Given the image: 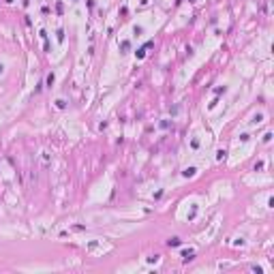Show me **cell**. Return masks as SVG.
Masks as SVG:
<instances>
[{"label":"cell","instance_id":"obj_1","mask_svg":"<svg viewBox=\"0 0 274 274\" xmlns=\"http://www.w3.org/2000/svg\"><path fill=\"white\" fill-rule=\"evenodd\" d=\"M195 171H197V169H195V167H188L187 171H184V176H187V178H188V176H195Z\"/></svg>","mask_w":274,"mask_h":274},{"label":"cell","instance_id":"obj_2","mask_svg":"<svg viewBox=\"0 0 274 274\" xmlns=\"http://www.w3.org/2000/svg\"><path fill=\"white\" fill-rule=\"evenodd\" d=\"M167 244H169V246H178V244H180V240H178V238H171Z\"/></svg>","mask_w":274,"mask_h":274},{"label":"cell","instance_id":"obj_3","mask_svg":"<svg viewBox=\"0 0 274 274\" xmlns=\"http://www.w3.org/2000/svg\"><path fill=\"white\" fill-rule=\"evenodd\" d=\"M182 257H187V259H191V257H193V250H184V253H182Z\"/></svg>","mask_w":274,"mask_h":274}]
</instances>
